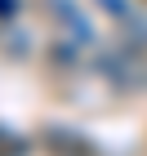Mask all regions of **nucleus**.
I'll list each match as a JSON object with an SVG mask.
<instances>
[{"label": "nucleus", "instance_id": "obj_3", "mask_svg": "<svg viewBox=\"0 0 147 156\" xmlns=\"http://www.w3.org/2000/svg\"><path fill=\"white\" fill-rule=\"evenodd\" d=\"M18 9V0H0V18H5V13H13Z\"/></svg>", "mask_w": 147, "mask_h": 156}, {"label": "nucleus", "instance_id": "obj_2", "mask_svg": "<svg viewBox=\"0 0 147 156\" xmlns=\"http://www.w3.org/2000/svg\"><path fill=\"white\" fill-rule=\"evenodd\" d=\"M0 156H27V138L0 125Z\"/></svg>", "mask_w": 147, "mask_h": 156}, {"label": "nucleus", "instance_id": "obj_1", "mask_svg": "<svg viewBox=\"0 0 147 156\" xmlns=\"http://www.w3.org/2000/svg\"><path fill=\"white\" fill-rule=\"evenodd\" d=\"M45 147L54 156H94V147L85 138H72L67 129H45Z\"/></svg>", "mask_w": 147, "mask_h": 156}]
</instances>
